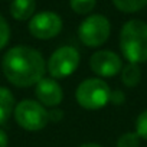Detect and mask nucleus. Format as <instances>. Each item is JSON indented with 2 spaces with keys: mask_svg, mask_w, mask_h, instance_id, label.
<instances>
[{
  "mask_svg": "<svg viewBox=\"0 0 147 147\" xmlns=\"http://www.w3.org/2000/svg\"><path fill=\"white\" fill-rule=\"evenodd\" d=\"M2 72L5 78L18 88L35 87L45 77L46 61L38 49L18 45L3 55Z\"/></svg>",
  "mask_w": 147,
  "mask_h": 147,
  "instance_id": "1",
  "label": "nucleus"
},
{
  "mask_svg": "<svg viewBox=\"0 0 147 147\" xmlns=\"http://www.w3.org/2000/svg\"><path fill=\"white\" fill-rule=\"evenodd\" d=\"M120 49L128 63L147 62V23L138 19L125 22L120 32Z\"/></svg>",
  "mask_w": 147,
  "mask_h": 147,
  "instance_id": "2",
  "label": "nucleus"
},
{
  "mask_svg": "<svg viewBox=\"0 0 147 147\" xmlns=\"http://www.w3.org/2000/svg\"><path fill=\"white\" fill-rule=\"evenodd\" d=\"M111 88L110 85L98 77L87 78L78 84L75 90V100L80 107L85 110H100L110 102Z\"/></svg>",
  "mask_w": 147,
  "mask_h": 147,
  "instance_id": "3",
  "label": "nucleus"
},
{
  "mask_svg": "<svg viewBox=\"0 0 147 147\" xmlns=\"http://www.w3.org/2000/svg\"><path fill=\"white\" fill-rule=\"evenodd\" d=\"M13 117L18 125L26 131H40L43 130L48 123V110L39 101L35 100H22L15 105Z\"/></svg>",
  "mask_w": 147,
  "mask_h": 147,
  "instance_id": "4",
  "label": "nucleus"
},
{
  "mask_svg": "<svg viewBox=\"0 0 147 147\" xmlns=\"http://www.w3.org/2000/svg\"><path fill=\"white\" fill-rule=\"evenodd\" d=\"M81 56L77 48L74 46H61L52 52L46 62V71L49 72L51 78L62 80L72 75L80 66Z\"/></svg>",
  "mask_w": 147,
  "mask_h": 147,
  "instance_id": "5",
  "label": "nucleus"
},
{
  "mask_svg": "<svg viewBox=\"0 0 147 147\" xmlns=\"http://www.w3.org/2000/svg\"><path fill=\"white\" fill-rule=\"evenodd\" d=\"M111 33V23L104 15H90L78 26V38L87 48L104 45Z\"/></svg>",
  "mask_w": 147,
  "mask_h": 147,
  "instance_id": "6",
  "label": "nucleus"
},
{
  "mask_svg": "<svg viewBox=\"0 0 147 147\" xmlns=\"http://www.w3.org/2000/svg\"><path fill=\"white\" fill-rule=\"evenodd\" d=\"M62 26L63 23L58 13L45 10L32 16V19L29 20L28 29L33 38L39 40H48L58 36L62 30Z\"/></svg>",
  "mask_w": 147,
  "mask_h": 147,
  "instance_id": "7",
  "label": "nucleus"
},
{
  "mask_svg": "<svg viewBox=\"0 0 147 147\" xmlns=\"http://www.w3.org/2000/svg\"><path fill=\"white\" fill-rule=\"evenodd\" d=\"M123 61L121 58L108 49L97 51L90 58V69L95 74L98 78H111L123 69Z\"/></svg>",
  "mask_w": 147,
  "mask_h": 147,
  "instance_id": "8",
  "label": "nucleus"
},
{
  "mask_svg": "<svg viewBox=\"0 0 147 147\" xmlns=\"http://www.w3.org/2000/svg\"><path fill=\"white\" fill-rule=\"evenodd\" d=\"M35 97H36V101H39L43 107L55 108L62 102L63 91H62L61 84L56 80L51 77H43L35 85Z\"/></svg>",
  "mask_w": 147,
  "mask_h": 147,
  "instance_id": "9",
  "label": "nucleus"
},
{
  "mask_svg": "<svg viewBox=\"0 0 147 147\" xmlns=\"http://www.w3.org/2000/svg\"><path fill=\"white\" fill-rule=\"evenodd\" d=\"M36 10V0H13L10 5V15L15 20H30Z\"/></svg>",
  "mask_w": 147,
  "mask_h": 147,
  "instance_id": "10",
  "label": "nucleus"
},
{
  "mask_svg": "<svg viewBox=\"0 0 147 147\" xmlns=\"http://www.w3.org/2000/svg\"><path fill=\"white\" fill-rule=\"evenodd\" d=\"M15 95L7 87H0V125L5 124L13 114L15 110Z\"/></svg>",
  "mask_w": 147,
  "mask_h": 147,
  "instance_id": "11",
  "label": "nucleus"
},
{
  "mask_svg": "<svg viewBox=\"0 0 147 147\" xmlns=\"http://www.w3.org/2000/svg\"><path fill=\"white\" fill-rule=\"evenodd\" d=\"M121 82L128 87V88H134L140 84L141 80V69L137 63H127L123 66L121 69Z\"/></svg>",
  "mask_w": 147,
  "mask_h": 147,
  "instance_id": "12",
  "label": "nucleus"
},
{
  "mask_svg": "<svg viewBox=\"0 0 147 147\" xmlns=\"http://www.w3.org/2000/svg\"><path fill=\"white\" fill-rule=\"evenodd\" d=\"M113 5L124 13H136L147 6V0H111Z\"/></svg>",
  "mask_w": 147,
  "mask_h": 147,
  "instance_id": "13",
  "label": "nucleus"
},
{
  "mask_svg": "<svg viewBox=\"0 0 147 147\" xmlns=\"http://www.w3.org/2000/svg\"><path fill=\"white\" fill-rule=\"evenodd\" d=\"M97 0H69L71 9L77 15H90L95 7Z\"/></svg>",
  "mask_w": 147,
  "mask_h": 147,
  "instance_id": "14",
  "label": "nucleus"
},
{
  "mask_svg": "<svg viewBox=\"0 0 147 147\" xmlns=\"http://www.w3.org/2000/svg\"><path fill=\"white\" fill-rule=\"evenodd\" d=\"M140 140L136 131H127L117 138L115 147H140Z\"/></svg>",
  "mask_w": 147,
  "mask_h": 147,
  "instance_id": "15",
  "label": "nucleus"
},
{
  "mask_svg": "<svg viewBox=\"0 0 147 147\" xmlns=\"http://www.w3.org/2000/svg\"><path fill=\"white\" fill-rule=\"evenodd\" d=\"M136 133L140 138L147 140V110L140 113L136 118Z\"/></svg>",
  "mask_w": 147,
  "mask_h": 147,
  "instance_id": "16",
  "label": "nucleus"
},
{
  "mask_svg": "<svg viewBox=\"0 0 147 147\" xmlns=\"http://www.w3.org/2000/svg\"><path fill=\"white\" fill-rule=\"evenodd\" d=\"M10 40V26L7 20L0 15V51L5 49Z\"/></svg>",
  "mask_w": 147,
  "mask_h": 147,
  "instance_id": "17",
  "label": "nucleus"
},
{
  "mask_svg": "<svg viewBox=\"0 0 147 147\" xmlns=\"http://www.w3.org/2000/svg\"><path fill=\"white\" fill-rule=\"evenodd\" d=\"M110 102L114 104V105H123L125 102V94L121 90H111Z\"/></svg>",
  "mask_w": 147,
  "mask_h": 147,
  "instance_id": "18",
  "label": "nucleus"
},
{
  "mask_svg": "<svg viewBox=\"0 0 147 147\" xmlns=\"http://www.w3.org/2000/svg\"><path fill=\"white\" fill-rule=\"evenodd\" d=\"M48 118H49V121H52V123L61 121V120L63 118V111L59 110L58 107H55V108H52L51 111H48Z\"/></svg>",
  "mask_w": 147,
  "mask_h": 147,
  "instance_id": "19",
  "label": "nucleus"
},
{
  "mask_svg": "<svg viewBox=\"0 0 147 147\" xmlns=\"http://www.w3.org/2000/svg\"><path fill=\"white\" fill-rule=\"evenodd\" d=\"M7 146H9V136L3 128H0V147H7Z\"/></svg>",
  "mask_w": 147,
  "mask_h": 147,
  "instance_id": "20",
  "label": "nucleus"
},
{
  "mask_svg": "<svg viewBox=\"0 0 147 147\" xmlns=\"http://www.w3.org/2000/svg\"><path fill=\"white\" fill-rule=\"evenodd\" d=\"M80 147H102V146L101 144H97V143H84Z\"/></svg>",
  "mask_w": 147,
  "mask_h": 147,
  "instance_id": "21",
  "label": "nucleus"
}]
</instances>
